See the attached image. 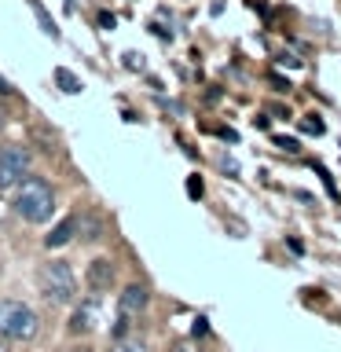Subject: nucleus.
<instances>
[{
    "instance_id": "obj_5",
    "label": "nucleus",
    "mask_w": 341,
    "mask_h": 352,
    "mask_svg": "<svg viewBox=\"0 0 341 352\" xmlns=\"http://www.w3.org/2000/svg\"><path fill=\"white\" fill-rule=\"evenodd\" d=\"M147 308V286H125V294H121V316H136Z\"/></svg>"
},
{
    "instance_id": "obj_9",
    "label": "nucleus",
    "mask_w": 341,
    "mask_h": 352,
    "mask_svg": "<svg viewBox=\"0 0 341 352\" xmlns=\"http://www.w3.org/2000/svg\"><path fill=\"white\" fill-rule=\"evenodd\" d=\"M55 81H59V88H63V92H81V81H77V77L70 74V70H63V66H59V70H55Z\"/></svg>"
},
{
    "instance_id": "obj_16",
    "label": "nucleus",
    "mask_w": 341,
    "mask_h": 352,
    "mask_svg": "<svg viewBox=\"0 0 341 352\" xmlns=\"http://www.w3.org/2000/svg\"><path fill=\"white\" fill-rule=\"evenodd\" d=\"M217 136H220V140H228V143H235V140H239L231 129H217Z\"/></svg>"
},
{
    "instance_id": "obj_19",
    "label": "nucleus",
    "mask_w": 341,
    "mask_h": 352,
    "mask_svg": "<svg viewBox=\"0 0 341 352\" xmlns=\"http://www.w3.org/2000/svg\"><path fill=\"white\" fill-rule=\"evenodd\" d=\"M0 125H4V114H0Z\"/></svg>"
},
{
    "instance_id": "obj_10",
    "label": "nucleus",
    "mask_w": 341,
    "mask_h": 352,
    "mask_svg": "<svg viewBox=\"0 0 341 352\" xmlns=\"http://www.w3.org/2000/svg\"><path fill=\"white\" fill-rule=\"evenodd\" d=\"M301 132H308V136H323V121H319L316 114L301 118Z\"/></svg>"
},
{
    "instance_id": "obj_3",
    "label": "nucleus",
    "mask_w": 341,
    "mask_h": 352,
    "mask_svg": "<svg viewBox=\"0 0 341 352\" xmlns=\"http://www.w3.org/2000/svg\"><path fill=\"white\" fill-rule=\"evenodd\" d=\"M33 334H37V312L22 301H0V338L30 341Z\"/></svg>"
},
{
    "instance_id": "obj_13",
    "label": "nucleus",
    "mask_w": 341,
    "mask_h": 352,
    "mask_svg": "<svg viewBox=\"0 0 341 352\" xmlns=\"http://www.w3.org/2000/svg\"><path fill=\"white\" fill-rule=\"evenodd\" d=\"M275 147H283V151L294 154V151H301V143H297L294 136H275Z\"/></svg>"
},
{
    "instance_id": "obj_11",
    "label": "nucleus",
    "mask_w": 341,
    "mask_h": 352,
    "mask_svg": "<svg viewBox=\"0 0 341 352\" xmlns=\"http://www.w3.org/2000/svg\"><path fill=\"white\" fill-rule=\"evenodd\" d=\"M33 11H37V19H41V26H44V33H48V37H59V30H55V22L48 19V11H44L41 4H33Z\"/></svg>"
},
{
    "instance_id": "obj_12",
    "label": "nucleus",
    "mask_w": 341,
    "mask_h": 352,
    "mask_svg": "<svg viewBox=\"0 0 341 352\" xmlns=\"http://www.w3.org/2000/svg\"><path fill=\"white\" fill-rule=\"evenodd\" d=\"M114 352H147V345H143V341H121V338H118Z\"/></svg>"
},
{
    "instance_id": "obj_21",
    "label": "nucleus",
    "mask_w": 341,
    "mask_h": 352,
    "mask_svg": "<svg viewBox=\"0 0 341 352\" xmlns=\"http://www.w3.org/2000/svg\"><path fill=\"white\" fill-rule=\"evenodd\" d=\"M66 4H70V0H66Z\"/></svg>"
},
{
    "instance_id": "obj_1",
    "label": "nucleus",
    "mask_w": 341,
    "mask_h": 352,
    "mask_svg": "<svg viewBox=\"0 0 341 352\" xmlns=\"http://www.w3.org/2000/svg\"><path fill=\"white\" fill-rule=\"evenodd\" d=\"M11 209H15L26 224H44L55 209V195L41 176H26L19 187V195H15V202H11Z\"/></svg>"
},
{
    "instance_id": "obj_4",
    "label": "nucleus",
    "mask_w": 341,
    "mask_h": 352,
    "mask_svg": "<svg viewBox=\"0 0 341 352\" xmlns=\"http://www.w3.org/2000/svg\"><path fill=\"white\" fill-rule=\"evenodd\" d=\"M26 173H30L26 147H4V151H0V191L22 184V180H26Z\"/></svg>"
},
{
    "instance_id": "obj_14",
    "label": "nucleus",
    "mask_w": 341,
    "mask_h": 352,
    "mask_svg": "<svg viewBox=\"0 0 341 352\" xmlns=\"http://www.w3.org/2000/svg\"><path fill=\"white\" fill-rule=\"evenodd\" d=\"M187 195H191V198H202V176H191V180H187Z\"/></svg>"
},
{
    "instance_id": "obj_7",
    "label": "nucleus",
    "mask_w": 341,
    "mask_h": 352,
    "mask_svg": "<svg viewBox=\"0 0 341 352\" xmlns=\"http://www.w3.org/2000/svg\"><path fill=\"white\" fill-rule=\"evenodd\" d=\"M96 312H99V305H96V301H88V305L77 308L74 319H70V330H74V334H88V330H92V319H96Z\"/></svg>"
},
{
    "instance_id": "obj_20",
    "label": "nucleus",
    "mask_w": 341,
    "mask_h": 352,
    "mask_svg": "<svg viewBox=\"0 0 341 352\" xmlns=\"http://www.w3.org/2000/svg\"><path fill=\"white\" fill-rule=\"evenodd\" d=\"M0 352H8V349H4V345H0Z\"/></svg>"
},
{
    "instance_id": "obj_17",
    "label": "nucleus",
    "mask_w": 341,
    "mask_h": 352,
    "mask_svg": "<svg viewBox=\"0 0 341 352\" xmlns=\"http://www.w3.org/2000/svg\"><path fill=\"white\" fill-rule=\"evenodd\" d=\"M173 352H198V349H195V345H184V341H180V345H176Z\"/></svg>"
},
{
    "instance_id": "obj_8",
    "label": "nucleus",
    "mask_w": 341,
    "mask_h": 352,
    "mask_svg": "<svg viewBox=\"0 0 341 352\" xmlns=\"http://www.w3.org/2000/svg\"><path fill=\"white\" fill-rule=\"evenodd\" d=\"M74 231H77V217H66L63 224L55 228L48 239H44V246H48V250H55V246H66V242L74 239Z\"/></svg>"
},
{
    "instance_id": "obj_15",
    "label": "nucleus",
    "mask_w": 341,
    "mask_h": 352,
    "mask_svg": "<svg viewBox=\"0 0 341 352\" xmlns=\"http://www.w3.org/2000/svg\"><path fill=\"white\" fill-rule=\"evenodd\" d=\"M206 330H209V327H206V319H195V330H191V334H195V338H202Z\"/></svg>"
},
{
    "instance_id": "obj_6",
    "label": "nucleus",
    "mask_w": 341,
    "mask_h": 352,
    "mask_svg": "<svg viewBox=\"0 0 341 352\" xmlns=\"http://www.w3.org/2000/svg\"><path fill=\"white\" fill-rule=\"evenodd\" d=\"M88 283H92V290H107V286L114 283V268H110V261H92V268H88Z\"/></svg>"
},
{
    "instance_id": "obj_18",
    "label": "nucleus",
    "mask_w": 341,
    "mask_h": 352,
    "mask_svg": "<svg viewBox=\"0 0 341 352\" xmlns=\"http://www.w3.org/2000/svg\"><path fill=\"white\" fill-rule=\"evenodd\" d=\"M0 92H11V88H8V81H4V77H0Z\"/></svg>"
},
{
    "instance_id": "obj_2",
    "label": "nucleus",
    "mask_w": 341,
    "mask_h": 352,
    "mask_svg": "<svg viewBox=\"0 0 341 352\" xmlns=\"http://www.w3.org/2000/svg\"><path fill=\"white\" fill-rule=\"evenodd\" d=\"M37 283H41V294L48 297L52 305H70L77 297V279H74V272H70V264H66V261L44 264L41 275H37Z\"/></svg>"
}]
</instances>
